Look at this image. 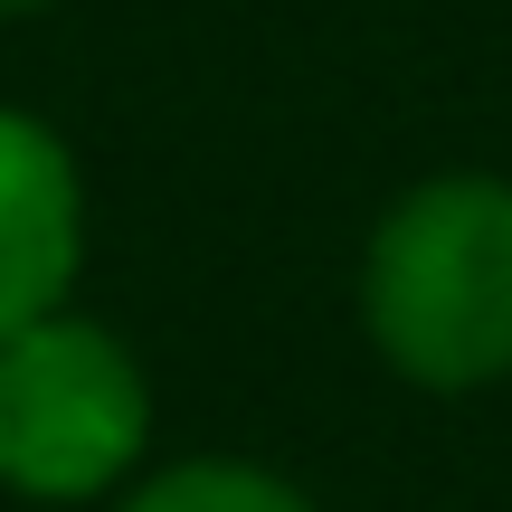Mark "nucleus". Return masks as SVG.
<instances>
[{
    "label": "nucleus",
    "instance_id": "f03ea898",
    "mask_svg": "<svg viewBox=\"0 0 512 512\" xmlns=\"http://www.w3.org/2000/svg\"><path fill=\"white\" fill-rule=\"evenodd\" d=\"M152 456V380L133 342L57 304L0 342V494L114 503Z\"/></svg>",
    "mask_w": 512,
    "mask_h": 512
},
{
    "label": "nucleus",
    "instance_id": "f257e3e1",
    "mask_svg": "<svg viewBox=\"0 0 512 512\" xmlns=\"http://www.w3.org/2000/svg\"><path fill=\"white\" fill-rule=\"evenodd\" d=\"M361 332L389 380L475 399L512 380V171H427L361 238Z\"/></svg>",
    "mask_w": 512,
    "mask_h": 512
},
{
    "label": "nucleus",
    "instance_id": "20e7f679",
    "mask_svg": "<svg viewBox=\"0 0 512 512\" xmlns=\"http://www.w3.org/2000/svg\"><path fill=\"white\" fill-rule=\"evenodd\" d=\"M105 512H323V503L256 456H181V465L133 475Z\"/></svg>",
    "mask_w": 512,
    "mask_h": 512
},
{
    "label": "nucleus",
    "instance_id": "39448f33",
    "mask_svg": "<svg viewBox=\"0 0 512 512\" xmlns=\"http://www.w3.org/2000/svg\"><path fill=\"white\" fill-rule=\"evenodd\" d=\"M19 10H48V0H0V19H19Z\"/></svg>",
    "mask_w": 512,
    "mask_h": 512
},
{
    "label": "nucleus",
    "instance_id": "7ed1b4c3",
    "mask_svg": "<svg viewBox=\"0 0 512 512\" xmlns=\"http://www.w3.org/2000/svg\"><path fill=\"white\" fill-rule=\"evenodd\" d=\"M86 275V171L48 114L0 95V342L76 304Z\"/></svg>",
    "mask_w": 512,
    "mask_h": 512
}]
</instances>
